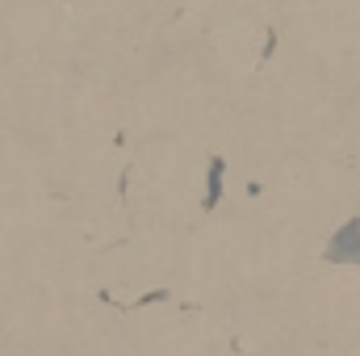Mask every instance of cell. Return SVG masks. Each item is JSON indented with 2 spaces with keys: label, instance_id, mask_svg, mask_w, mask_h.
I'll return each instance as SVG.
<instances>
[{
  "label": "cell",
  "instance_id": "6da1fadb",
  "mask_svg": "<svg viewBox=\"0 0 360 356\" xmlns=\"http://www.w3.org/2000/svg\"><path fill=\"white\" fill-rule=\"evenodd\" d=\"M218 189H222V160H214V164H210V201H205V205H214V201H218Z\"/></svg>",
  "mask_w": 360,
  "mask_h": 356
}]
</instances>
